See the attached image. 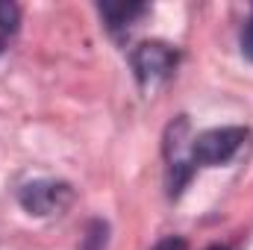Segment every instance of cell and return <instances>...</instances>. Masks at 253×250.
Returning <instances> with one entry per match:
<instances>
[{
    "label": "cell",
    "instance_id": "30bf717a",
    "mask_svg": "<svg viewBox=\"0 0 253 250\" xmlns=\"http://www.w3.org/2000/svg\"><path fill=\"white\" fill-rule=\"evenodd\" d=\"M0 53H3V39H0Z\"/></svg>",
    "mask_w": 253,
    "mask_h": 250
},
{
    "label": "cell",
    "instance_id": "52a82bcc",
    "mask_svg": "<svg viewBox=\"0 0 253 250\" xmlns=\"http://www.w3.org/2000/svg\"><path fill=\"white\" fill-rule=\"evenodd\" d=\"M242 53L253 62V15L248 18V24H245V30H242Z\"/></svg>",
    "mask_w": 253,
    "mask_h": 250
},
{
    "label": "cell",
    "instance_id": "9c48e42d",
    "mask_svg": "<svg viewBox=\"0 0 253 250\" xmlns=\"http://www.w3.org/2000/svg\"><path fill=\"white\" fill-rule=\"evenodd\" d=\"M206 250H230L227 245H212V248H206Z\"/></svg>",
    "mask_w": 253,
    "mask_h": 250
},
{
    "label": "cell",
    "instance_id": "5b68a950",
    "mask_svg": "<svg viewBox=\"0 0 253 250\" xmlns=\"http://www.w3.org/2000/svg\"><path fill=\"white\" fill-rule=\"evenodd\" d=\"M106 239H109V224L100 221V218H94V221H88V227L83 233L80 250H103L106 248Z\"/></svg>",
    "mask_w": 253,
    "mask_h": 250
},
{
    "label": "cell",
    "instance_id": "6da1fadb",
    "mask_svg": "<svg viewBox=\"0 0 253 250\" xmlns=\"http://www.w3.org/2000/svg\"><path fill=\"white\" fill-rule=\"evenodd\" d=\"M248 135L251 132L245 126H215V129H206V132H200L191 141L189 162L191 165H206V168L227 165L245 147Z\"/></svg>",
    "mask_w": 253,
    "mask_h": 250
},
{
    "label": "cell",
    "instance_id": "3957f363",
    "mask_svg": "<svg viewBox=\"0 0 253 250\" xmlns=\"http://www.w3.org/2000/svg\"><path fill=\"white\" fill-rule=\"evenodd\" d=\"M132 71L138 77V83H159L165 77H171V71L177 68V50H171L162 42H144L129 53Z\"/></svg>",
    "mask_w": 253,
    "mask_h": 250
},
{
    "label": "cell",
    "instance_id": "8992f818",
    "mask_svg": "<svg viewBox=\"0 0 253 250\" xmlns=\"http://www.w3.org/2000/svg\"><path fill=\"white\" fill-rule=\"evenodd\" d=\"M21 21V9L15 3H0V33H15Z\"/></svg>",
    "mask_w": 253,
    "mask_h": 250
},
{
    "label": "cell",
    "instance_id": "ba28073f",
    "mask_svg": "<svg viewBox=\"0 0 253 250\" xmlns=\"http://www.w3.org/2000/svg\"><path fill=\"white\" fill-rule=\"evenodd\" d=\"M186 239H180V236H171V239H165V242H159L153 250H186Z\"/></svg>",
    "mask_w": 253,
    "mask_h": 250
},
{
    "label": "cell",
    "instance_id": "277c9868",
    "mask_svg": "<svg viewBox=\"0 0 253 250\" xmlns=\"http://www.w3.org/2000/svg\"><path fill=\"white\" fill-rule=\"evenodd\" d=\"M97 12L103 15L109 33H121L126 27H132V24L147 12V6H144V3H100Z\"/></svg>",
    "mask_w": 253,
    "mask_h": 250
},
{
    "label": "cell",
    "instance_id": "7a4b0ae2",
    "mask_svg": "<svg viewBox=\"0 0 253 250\" xmlns=\"http://www.w3.org/2000/svg\"><path fill=\"white\" fill-rule=\"evenodd\" d=\"M18 203L30 212V215H53L62 212L71 203V186L59 183V180H33L18 191Z\"/></svg>",
    "mask_w": 253,
    "mask_h": 250
}]
</instances>
